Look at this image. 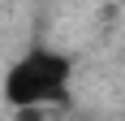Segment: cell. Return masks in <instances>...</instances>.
<instances>
[{"label":"cell","mask_w":125,"mask_h":121,"mask_svg":"<svg viewBox=\"0 0 125 121\" xmlns=\"http://www.w3.org/2000/svg\"><path fill=\"white\" fill-rule=\"evenodd\" d=\"M69 86H73V60L61 48L30 43L4 69L0 99L17 112H39V108H52V104H69Z\"/></svg>","instance_id":"obj_1"},{"label":"cell","mask_w":125,"mask_h":121,"mask_svg":"<svg viewBox=\"0 0 125 121\" xmlns=\"http://www.w3.org/2000/svg\"><path fill=\"white\" fill-rule=\"evenodd\" d=\"M121 121H125V117H121Z\"/></svg>","instance_id":"obj_2"}]
</instances>
